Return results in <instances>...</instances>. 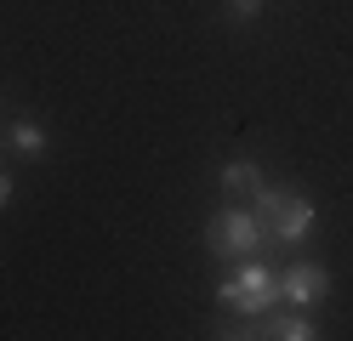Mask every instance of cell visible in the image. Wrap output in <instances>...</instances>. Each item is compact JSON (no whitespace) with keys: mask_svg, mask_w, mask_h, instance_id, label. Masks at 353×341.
I'll return each instance as SVG.
<instances>
[{"mask_svg":"<svg viewBox=\"0 0 353 341\" xmlns=\"http://www.w3.org/2000/svg\"><path fill=\"white\" fill-rule=\"evenodd\" d=\"M330 296V273L319 262H291V267H279V302H291V307H319Z\"/></svg>","mask_w":353,"mask_h":341,"instance_id":"4","label":"cell"},{"mask_svg":"<svg viewBox=\"0 0 353 341\" xmlns=\"http://www.w3.org/2000/svg\"><path fill=\"white\" fill-rule=\"evenodd\" d=\"M262 222L256 211H234V205H223V211H211L205 222V245H211V256H223V262H245L262 250Z\"/></svg>","mask_w":353,"mask_h":341,"instance_id":"3","label":"cell"},{"mask_svg":"<svg viewBox=\"0 0 353 341\" xmlns=\"http://www.w3.org/2000/svg\"><path fill=\"white\" fill-rule=\"evenodd\" d=\"M12 205V171H0V211Z\"/></svg>","mask_w":353,"mask_h":341,"instance_id":"9","label":"cell"},{"mask_svg":"<svg viewBox=\"0 0 353 341\" xmlns=\"http://www.w3.org/2000/svg\"><path fill=\"white\" fill-rule=\"evenodd\" d=\"M262 335H279V341H314L319 324L307 318V307H296V313H268V330H262Z\"/></svg>","mask_w":353,"mask_h":341,"instance_id":"6","label":"cell"},{"mask_svg":"<svg viewBox=\"0 0 353 341\" xmlns=\"http://www.w3.org/2000/svg\"><path fill=\"white\" fill-rule=\"evenodd\" d=\"M216 188H223V194H256L262 188V171L251 165V159H228V165L216 171Z\"/></svg>","mask_w":353,"mask_h":341,"instance_id":"7","label":"cell"},{"mask_svg":"<svg viewBox=\"0 0 353 341\" xmlns=\"http://www.w3.org/2000/svg\"><path fill=\"white\" fill-rule=\"evenodd\" d=\"M262 6H268V0H223V17L234 23V29H245V23L262 17Z\"/></svg>","mask_w":353,"mask_h":341,"instance_id":"8","label":"cell"},{"mask_svg":"<svg viewBox=\"0 0 353 341\" xmlns=\"http://www.w3.org/2000/svg\"><path fill=\"white\" fill-rule=\"evenodd\" d=\"M216 302L234 307L239 318H268L279 302V267H268L262 256H245L234 273L216 279Z\"/></svg>","mask_w":353,"mask_h":341,"instance_id":"2","label":"cell"},{"mask_svg":"<svg viewBox=\"0 0 353 341\" xmlns=\"http://www.w3.org/2000/svg\"><path fill=\"white\" fill-rule=\"evenodd\" d=\"M6 148L17 159H46L52 154V136H46V125H34V120H12L6 125Z\"/></svg>","mask_w":353,"mask_h":341,"instance_id":"5","label":"cell"},{"mask_svg":"<svg viewBox=\"0 0 353 341\" xmlns=\"http://www.w3.org/2000/svg\"><path fill=\"white\" fill-rule=\"evenodd\" d=\"M256 199V222H262V234H268V245H285V250H296L307 234H314V199H302L296 188H285V182H268L262 176V188L251 194Z\"/></svg>","mask_w":353,"mask_h":341,"instance_id":"1","label":"cell"}]
</instances>
